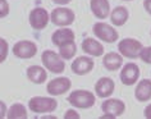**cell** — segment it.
<instances>
[{
	"label": "cell",
	"mask_w": 151,
	"mask_h": 119,
	"mask_svg": "<svg viewBox=\"0 0 151 119\" xmlns=\"http://www.w3.org/2000/svg\"><path fill=\"white\" fill-rule=\"evenodd\" d=\"M68 101L70 105L78 109H88L95 105L96 97L92 92L87 90H74L68 96Z\"/></svg>",
	"instance_id": "cell-1"
},
{
	"label": "cell",
	"mask_w": 151,
	"mask_h": 119,
	"mask_svg": "<svg viewBox=\"0 0 151 119\" xmlns=\"http://www.w3.org/2000/svg\"><path fill=\"white\" fill-rule=\"evenodd\" d=\"M28 108L32 113H52L58 108V101L47 96H33L28 101Z\"/></svg>",
	"instance_id": "cell-2"
},
{
	"label": "cell",
	"mask_w": 151,
	"mask_h": 119,
	"mask_svg": "<svg viewBox=\"0 0 151 119\" xmlns=\"http://www.w3.org/2000/svg\"><path fill=\"white\" fill-rule=\"evenodd\" d=\"M41 60H42V64L45 68L51 73L58 74V73L64 72V69H65L64 59L58 53H55L52 50H45L41 54Z\"/></svg>",
	"instance_id": "cell-3"
},
{
	"label": "cell",
	"mask_w": 151,
	"mask_h": 119,
	"mask_svg": "<svg viewBox=\"0 0 151 119\" xmlns=\"http://www.w3.org/2000/svg\"><path fill=\"white\" fill-rule=\"evenodd\" d=\"M142 49H143V46L141 41H138L136 39H131V37L123 39L118 44L119 54H122V57H126L129 59L139 58V54H141Z\"/></svg>",
	"instance_id": "cell-4"
},
{
	"label": "cell",
	"mask_w": 151,
	"mask_h": 119,
	"mask_svg": "<svg viewBox=\"0 0 151 119\" xmlns=\"http://www.w3.org/2000/svg\"><path fill=\"white\" fill-rule=\"evenodd\" d=\"M92 32L99 40L105 41L108 44H113V42L118 41V39H119L116 29L114 27H111L110 24L105 23V22H96L92 27Z\"/></svg>",
	"instance_id": "cell-5"
},
{
	"label": "cell",
	"mask_w": 151,
	"mask_h": 119,
	"mask_svg": "<svg viewBox=\"0 0 151 119\" xmlns=\"http://www.w3.org/2000/svg\"><path fill=\"white\" fill-rule=\"evenodd\" d=\"M76 14L72 9L65 8V6H59V8L52 9L50 13V21L55 26L59 27H68L74 22Z\"/></svg>",
	"instance_id": "cell-6"
},
{
	"label": "cell",
	"mask_w": 151,
	"mask_h": 119,
	"mask_svg": "<svg viewBox=\"0 0 151 119\" xmlns=\"http://www.w3.org/2000/svg\"><path fill=\"white\" fill-rule=\"evenodd\" d=\"M28 21L33 29L41 31V29H44L47 26L49 21H50V14H49V12L45 8L37 6V8H33L29 12Z\"/></svg>",
	"instance_id": "cell-7"
},
{
	"label": "cell",
	"mask_w": 151,
	"mask_h": 119,
	"mask_svg": "<svg viewBox=\"0 0 151 119\" xmlns=\"http://www.w3.org/2000/svg\"><path fill=\"white\" fill-rule=\"evenodd\" d=\"M12 51L19 59H31L37 54V45L29 40H22L14 44Z\"/></svg>",
	"instance_id": "cell-8"
},
{
	"label": "cell",
	"mask_w": 151,
	"mask_h": 119,
	"mask_svg": "<svg viewBox=\"0 0 151 119\" xmlns=\"http://www.w3.org/2000/svg\"><path fill=\"white\" fill-rule=\"evenodd\" d=\"M72 87V82L68 77H58L51 80L50 82L47 83L46 90L49 92V95L51 96H59L68 92Z\"/></svg>",
	"instance_id": "cell-9"
},
{
	"label": "cell",
	"mask_w": 151,
	"mask_h": 119,
	"mask_svg": "<svg viewBox=\"0 0 151 119\" xmlns=\"http://www.w3.org/2000/svg\"><path fill=\"white\" fill-rule=\"evenodd\" d=\"M119 78L123 85L132 86L138 81L139 78V68L136 63H127L123 65L122 72L119 74Z\"/></svg>",
	"instance_id": "cell-10"
},
{
	"label": "cell",
	"mask_w": 151,
	"mask_h": 119,
	"mask_svg": "<svg viewBox=\"0 0 151 119\" xmlns=\"http://www.w3.org/2000/svg\"><path fill=\"white\" fill-rule=\"evenodd\" d=\"M93 67H95V62H93V59L91 57H78L76 58L73 62H72V72L74 74H77V76H85V74L90 73L91 70L93 69Z\"/></svg>",
	"instance_id": "cell-11"
},
{
	"label": "cell",
	"mask_w": 151,
	"mask_h": 119,
	"mask_svg": "<svg viewBox=\"0 0 151 119\" xmlns=\"http://www.w3.org/2000/svg\"><path fill=\"white\" fill-rule=\"evenodd\" d=\"M101 110L103 113L111 114L114 118H118L126 110V104L119 99H106L101 104Z\"/></svg>",
	"instance_id": "cell-12"
},
{
	"label": "cell",
	"mask_w": 151,
	"mask_h": 119,
	"mask_svg": "<svg viewBox=\"0 0 151 119\" xmlns=\"http://www.w3.org/2000/svg\"><path fill=\"white\" fill-rule=\"evenodd\" d=\"M115 88V83L110 77H101L95 83V92L99 97L106 99L109 97Z\"/></svg>",
	"instance_id": "cell-13"
},
{
	"label": "cell",
	"mask_w": 151,
	"mask_h": 119,
	"mask_svg": "<svg viewBox=\"0 0 151 119\" xmlns=\"http://www.w3.org/2000/svg\"><path fill=\"white\" fill-rule=\"evenodd\" d=\"M90 9L97 19H105L110 14L109 0H90Z\"/></svg>",
	"instance_id": "cell-14"
},
{
	"label": "cell",
	"mask_w": 151,
	"mask_h": 119,
	"mask_svg": "<svg viewBox=\"0 0 151 119\" xmlns=\"http://www.w3.org/2000/svg\"><path fill=\"white\" fill-rule=\"evenodd\" d=\"M76 39V35L74 32L72 31L70 28L68 27H60L59 29L54 31V33L51 35V41L55 46H60L65 42H69V41H74Z\"/></svg>",
	"instance_id": "cell-15"
},
{
	"label": "cell",
	"mask_w": 151,
	"mask_h": 119,
	"mask_svg": "<svg viewBox=\"0 0 151 119\" xmlns=\"http://www.w3.org/2000/svg\"><path fill=\"white\" fill-rule=\"evenodd\" d=\"M82 50L86 54L95 58H99L104 54V46L101 45V42H99L95 39H91V37H86L82 41Z\"/></svg>",
	"instance_id": "cell-16"
},
{
	"label": "cell",
	"mask_w": 151,
	"mask_h": 119,
	"mask_svg": "<svg viewBox=\"0 0 151 119\" xmlns=\"http://www.w3.org/2000/svg\"><path fill=\"white\" fill-rule=\"evenodd\" d=\"M134 97L139 103L149 101L151 99V80L145 78V80L139 81L134 90Z\"/></svg>",
	"instance_id": "cell-17"
},
{
	"label": "cell",
	"mask_w": 151,
	"mask_h": 119,
	"mask_svg": "<svg viewBox=\"0 0 151 119\" xmlns=\"http://www.w3.org/2000/svg\"><path fill=\"white\" fill-rule=\"evenodd\" d=\"M103 64L108 70L110 72H115V70L120 69L123 64V57L119 53H108L103 57Z\"/></svg>",
	"instance_id": "cell-18"
},
{
	"label": "cell",
	"mask_w": 151,
	"mask_h": 119,
	"mask_svg": "<svg viewBox=\"0 0 151 119\" xmlns=\"http://www.w3.org/2000/svg\"><path fill=\"white\" fill-rule=\"evenodd\" d=\"M27 78L32 83L41 85L47 80V72L40 65H31L27 68Z\"/></svg>",
	"instance_id": "cell-19"
},
{
	"label": "cell",
	"mask_w": 151,
	"mask_h": 119,
	"mask_svg": "<svg viewBox=\"0 0 151 119\" xmlns=\"http://www.w3.org/2000/svg\"><path fill=\"white\" fill-rule=\"evenodd\" d=\"M128 18H129L128 9L126 8V6H122V5L115 6L110 13V21H111L113 24L116 26V27H120V26L126 24Z\"/></svg>",
	"instance_id": "cell-20"
},
{
	"label": "cell",
	"mask_w": 151,
	"mask_h": 119,
	"mask_svg": "<svg viewBox=\"0 0 151 119\" xmlns=\"http://www.w3.org/2000/svg\"><path fill=\"white\" fill-rule=\"evenodd\" d=\"M27 117H28L27 109H26L23 104H19V103L13 104L8 109V114H6V118L9 119H26Z\"/></svg>",
	"instance_id": "cell-21"
},
{
	"label": "cell",
	"mask_w": 151,
	"mask_h": 119,
	"mask_svg": "<svg viewBox=\"0 0 151 119\" xmlns=\"http://www.w3.org/2000/svg\"><path fill=\"white\" fill-rule=\"evenodd\" d=\"M76 53H77V45L74 41L65 42L59 46V55L64 60H70L72 58H74Z\"/></svg>",
	"instance_id": "cell-22"
},
{
	"label": "cell",
	"mask_w": 151,
	"mask_h": 119,
	"mask_svg": "<svg viewBox=\"0 0 151 119\" xmlns=\"http://www.w3.org/2000/svg\"><path fill=\"white\" fill-rule=\"evenodd\" d=\"M139 58H141V60L145 62L146 64H151V46L143 47L141 54H139Z\"/></svg>",
	"instance_id": "cell-23"
},
{
	"label": "cell",
	"mask_w": 151,
	"mask_h": 119,
	"mask_svg": "<svg viewBox=\"0 0 151 119\" xmlns=\"http://www.w3.org/2000/svg\"><path fill=\"white\" fill-rule=\"evenodd\" d=\"M0 45H1V59H0V62L4 63L5 59H6V55H8V49H9V46H8V42H6L5 39H1V40H0Z\"/></svg>",
	"instance_id": "cell-24"
},
{
	"label": "cell",
	"mask_w": 151,
	"mask_h": 119,
	"mask_svg": "<svg viewBox=\"0 0 151 119\" xmlns=\"http://www.w3.org/2000/svg\"><path fill=\"white\" fill-rule=\"evenodd\" d=\"M0 5H1V9H0V17L5 18L9 14V4L6 0H0Z\"/></svg>",
	"instance_id": "cell-25"
},
{
	"label": "cell",
	"mask_w": 151,
	"mask_h": 119,
	"mask_svg": "<svg viewBox=\"0 0 151 119\" xmlns=\"http://www.w3.org/2000/svg\"><path fill=\"white\" fill-rule=\"evenodd\" d=\"M80 118H81V115L73 109L67 110L65 114H64V119H80Z\"/></svg>",
	"instance_id": "cell-26"
},
{
	"label": "cell",
	"mask_w": 151,
	"mask_h": 119,
	"mask_svg": "<svg viewBox=\"0 0 151 119\" xmlns=\"http://www.w3.org/2000/svg\"><path fill=\"white\" fill-rule=\"evenodd\" d=\"M143 8L151 16V0H143Z\"/></svg>",
	"instance_id": "cell-27"
},
{
	"label": "cell",
	"mask_w": 151,
	"mask_h": 119,
	"mask_svg": "<svg viewBox=\"0 0 151 119\" xmlns=\"http://www.w3.org/2000/svg\"><path fill=\"white\" fill-rule=\"evenodd\" d=\"M143 117L147 119H151V104H149V105L145 108V110H143Z\"/></svg>",
	"instance_id": "cell-28"
},
{
	"label": "cell",
	"mask_w": 151,
	"mask_h": 119,
	"mask_svg": "<svg viewBox=\"0 0 151 119\" xmlns=\"http://www.w3.org/2000/svg\"><path fill=\"white\" fill-rule=\"evenodd\" d=\"M0 105H1V114H0V117L1 118H5L6 114H8V110H6V106H5V103L1 101L0 103Z\"/></svg>",
	"instance_id": "cell-29"
},
{
	"label": "cell",
	"mask_w": 151,
	"mask_h": 119,
	"mask_svg": "<svg viewBox=\"0 0 151 119\" xmlns=\"http://www.w3.org/2000/svg\"><path fill=\"white\" fill-rule=\"evenodd\" d=\"M70 1L72 0H52V3H55V4H58V5H67V4H69Z\"/></svg>",
	"instance_id": "cell-30"
},
{
	"label": "cell",
	"mask_w": 151,
	"mask_h": 119,
	"mask_svg": "<svg viewBox=\"0 0 151 119\" xmlns=\"http://www.w3.org/2000/svg\"><path fill=\"white\" fill-rule=\"evenodd\" d=\"M124 1H132V0H124Z\"/></svg>",
	"instance_id": "cell-31"
}]
</instances>
